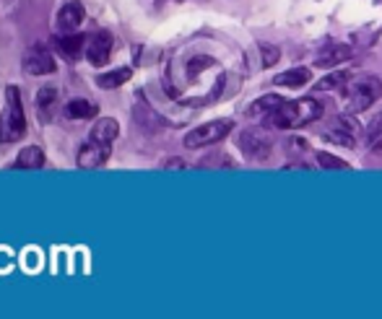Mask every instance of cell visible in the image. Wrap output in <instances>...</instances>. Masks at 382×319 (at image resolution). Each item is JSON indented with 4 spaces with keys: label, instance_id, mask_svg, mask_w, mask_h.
Returning <instances> with one entry per match:
<instances>
[{
    "label": "cell",
    "instance_id": "6da1fadb",
    "mask_svg": "<svg viewBox=\"0 0 382 319\" xmlns=\"http://www.w3.org/2000/svg\"><path fill=\"white\" fill-rule=\"evenodd\" d=\"M323 117V104L318 99H296V101H283L281 106H276L273 112L268 114V125L276 130H296L304 125H312Z\"/></svg>",
    "mask_w": 382,
    "mask_h": 319
},
{
    "label": "cell",
    "instance_id": "7a4b0ae2",
    "mask_svg": "<svg viewBox=\"0 0 382 319\" xmlns=\"http://www.w3.org/2000/svg\"><path fill=\"white\" fill-rule=\"evenodd\" d=\"M26 135V114L16 86L6 88V109L0 114V143H16Z\"/></svg>",
    "mask_w": 382,
    "mask_h": 319
},
{
    "label": "cell",
    "instance_id": "3957f363",
    "mask_svg": "<svg viewBox=\"0 0 382 319\" xmlns=\"http://www.w3.org/2000/svg\"><path fill=\"white\" fill-rule=\"evenodd\" d=\"M380 99H382V81L375 79V76H364L356 83L346 86V101L343 104H346L348 114H359Z\"/></svg>",
    "mask_w": 382,
    "mask_h": 319
},
{
    "label": "cell",
    "instance_id": "277c9868",
    "mask_svg": "<svg viewBox=\"0 0 382 319\" xmlns=\"http://www.w3.org/2000/svg\"><path fill=\"white\" fill-rule=\"evenodd\" d=\"M231 128H234L231 120H213L206 122V125H198L185 135V148H206V146L221 143L231 133Z\"/></svg>",
    "mask_w": 382,
    "mask_h": 319
},
{
    "label": "cell",
    "instance_id": "5b68a950",
    "mask_svg": "<svg viewBox=\"0 0 382 319\" xmlns=\"http://www.w3.org/2000/svg\"><path fill=\"white\" fill-rule=\"evenodd\" d=\"M239 151H242V156L250 158V161H268L271 153H273V146H271V141H268L263 133H258V130H242V133H239Z\"/></svg>",
    "mask_w": 382,
    "mask_h": 319
},
{
    "label": "cell",
    "instance_id": "8992f818",
    "mask_svg": "<svg viewBox=\"0 0 382 319\" xmlns=\"http://www.w3.org/2000/svg\"><path fill=\"white\" fill-rule=\"evenodd\" d=\"M112 50H115V39H112L107 29L94 31L86 39V60L91 65H107L109 57H112Z\"/></svg>",
    "mask_w": 382,
    "mask_h": 319
},
{
    "label": "cell",
    "instance_id": "52a82bcc",
    "mask_svg": "<svg viewBox=\"0 0 382 319\" xmlns=\"http://www.w3.org/2000/svg\"><path fill=\"white\" fill-rule=\"evenodd\" d=\"M24 73H29V76H50V73L58 71V63H55V57H52L50 50H44V47H31V50L24 52Z\"/></svg>",
    "mask_w": 382,
    "mask_h": 319
},
{
    "label": "cell",
    "instance_id": "ba28073f",
    "mask_svg": "<svg viewBox=\"0 0 382 319\" xmlns=\"http://www.w3.org/2000/svg\"><path fill=\"white\" fill-rule=\"evenodd\" d=\"M84 19H86V8H84V3H79V0H68V3L58 11V16H55V29H58L60 34H71V31H79Z\"/></svg>",
    "mask_w": 382,
    "mask_h": 319
},
{
    "label": "cell",
    "instance_id": "9c48e42d",
    "mask_svg": "<svg viewBox=\"0 0 382 319\" xmlns=\"http://www.w3.org/2000/svg\"><path fill=\"white\" fill-rule=\"evenodd\" d=\"M107 158H109V143H99L89 138V143L81 146L76 161H79L81 169H99L101 163H107Z\"/></svg>",
    "mask_w": 382,
    "mask_h": 319
},
{
    "label": "cell",
    "instance_id": "30bf717a",
    "mask_svg": "<svg viewBox=\"0 0 382 319\" xmlns=\"http://www.w3.org/2000/svg\"><path fill=\"white\" fill-rule=\"evenodd\" d=\"M351 55H353V50L348 47V44H328V47L318 55L315 65H318V68H333V65L346 63Z\"/></svg>",
    "mask_w": 382,
    "mask_h": 319
},
{
    "label": "cell",
    "instance_id": "8fae6325",
    "mask_svg": "<svg viewBox=\"0 0 382 319\" xmlns=\"http://www.w3.org/2000/svg\"><path fill=\"white\" fill-rule=\"evenodd\" d=\"M117 135H120V125H117V120H112V117H99V120L91 125V130H89V138H91V141L109 143V146L117 141Z\"/></svg>",
    "mask_w": 382,
    "mask_h": 319
},
{
    "label": "cell",
    "instance_id": "7c38bea8",
    "mask_svg": "<svg viewBox=\"0 0 382 319\" xmlns=\"http://www.w3.org/2000/svg\"><path fill=\"white\" fill-rule=\"evenodd\" d=\"M86 39L89 36L79 34V31H71V34H63L58 39V50L63 52L68 60H79L81 55H86Z\"/></svg>",
    "mask_w": 382,
    "mask_h": 319
},
{
    "label": "cell",
    "instance_id": "4fadbf2b",
    "mask_svg": "<svg viewBox=\"0 0 382 319\" xmlns=\"http://www.w3.org/2000/svg\"><path fill=\"white\" fill-rule=\"evenodd\" d=\"M312 81L310 68H288V71L278 73L273 79V86H283V88H302Z\"/></svg>",
    "mask_w": 382,
    "mask_h": 319
},
{
    "label": "cell",
    "instance_id": "5bb4252c",
    "mask_svg": "<svg viewBox=\"0 0 382 319\" xmlns=\"http://www.w3.org/2000/svg\"><path fill=\"white\" fill-rule=\"evenodd\" d=\"M58 99H60V93L55 86H42V88L36 91V109L42 112L44 120H50L52 112L58 109Z\"/></svg>",
    "mask_w": 382,
    "mask_h": 319
},
{
    "label": "cell",
    "instance_id": "9a60e30c",
    "mask_svg": "<svg viewBox=\"0 0 382 319\" xmlns=\"http://www.w3.org/2000/svg\"><path fill=\"white\" fill-rule=\"evenodd\" d=\"M63 112L68 120H89V117H96L99 106L91 104L89 99H71L68 104H65Z\"/></svg>",
    "mask_w": 382,
    "mask_h": 319
},
{
    "label": "cell",
    "instance_id": "2e32d148",
    "mask_svg": "<svg viewBox=\"0 0 382 319\" xmlns=\"http://www.w3.org/2000/svg\"><path fill=\"white\" fill-rule=\"evenodd\" d=\"M14 166L16 169H42L44 151L39 148V146H26V148H21V153H19Z\"/></svg>",
    "mask_w": 382,
    "mask_h": 319
},
{
    "label": "cell",
    "instance_id": "e0dca14e",
    "mask_svg": "<svg viewBox=\"0 0 382 319\" xmlns=\"http://www.w3.org/2000/svg\"><path fill=\"white\" fill-rule=\"evenodd\" d=\"M133 71L130 68H117V71H109V73H99L96 76V86L104 88V91H112V88H120L123 83H128Z\"/></svg>",
    "mask_w": 382,
    "mask_h": 319
},
{
    "label": "cell",
    "instance_id": "ac0fdd59",
    "mask_svg": "<svg viewBox=\"0 0 382 319\" xmlns=\"http://www.w3.org/2000/svg\"><path fill=\"white\" fill-rule=\"evenodd\" d=\"M281 104H283V99L278 93H268V96L255 99L253 104H250V109H247V114H250V117H255V114H271L276 106H281Z\"/></svg>",
    "mask_w": 382,
    "mask_h": 319
},
{
    "label": "cell",
    "instance_id": "d6986e66",
    "mask_svg": "<svg viewBox=\"0 0 382 319\" xmlns=\"http://www.w3.org/2000/svg\"><path fill=\"white\" fill-rule=\"evenodd\" d=\"M216 60L213 57H208V55H198V57H193L188 63V76L190 79H198L203 71H211V68H216Z\"/></svg>",
    "mask_w": 382,
    "mask_h": 319
},
{
    "label": "cell",
    "instance_id": "ffe728a7",
    "mask_svg": "<svg viewBox=\"0 0 382 319\" xmlns=\"http://www.w3.org/2000/svg\"><path fill=\"white\" fill-rule=\"evenodd\" d=\"M323 141L325 143H333V146H343V148H353V135L343 128H336V130H328L323 133Z\"/></svg>",
    "mask_w": 382,
    "mask_h": 319
},
{
    "label": "cell",
    "instance_id": "44dd1931",
    "mask_svg": "<svg viewBox=\"0 0 382 319\" xmlns=\"http://www.w3.org/2000/svg\"><path fill=\"white\" fill-rule=\"evenodd\" d=\"M318 163L323 166V169H338V171L351 169V166H348V161H343V158H338V156H333V153H328V151H320Z\"/></svg>",
    "mask_w": 382,
    "mask_h": 319
},
{
    "label": "cell",
    "instance_id": "7402d4cb",
    "mask_svg": "<svg viewBox=\"0 0 382 319\" xmlns=\"http://www.w3.org/2000/svg\"><path fill=\"white\" fill-rule=\"evenodd\" d=\"M367 143H369V148H380V146H382V112L377 114L375 120L369 122V128H367Z\"/></svg>",
    "mask_w": 382,
    "mask_h": 319
},
{
    "label": "cell",
    "instance_id": "603a6c76",
    "mask_svg": "<svg viewBox=\"0 0 382 319\" xmlns=\"http://www.w3.org/2000/svg\"><path fill=\"white\" fill-rule=\"evenodd\" d=\"M346 81H348V73L346 71L331 73V76H325L323 81H318V88H320V91H328V88H338V86H346Z\"/></svg>",
    "mask_w": 382,
    "mask_h": 319
},
{
    "label": "cell",
    "instance_id": "cb8c5ba5",
    "mask_svg": "<svg viewBox=\"0 0 382 319\" xmlns=\"http://www.w3.org/2000/svg\"><path fill=\"white\" fill-rule=\"evenodd\" d=\"M260 55H263V68H271V65L278 63V57H281V50H278V47H273V44L260 42Z\"/></svg>",
    "mask_w": 382,
    "mask_h": 319
},
{
    "label": "cell",
    "instance_id": "d4e9b609",
    "mask_svg": "<svg viewBox=\"0 0 382 319\" xmlns=\"http://www.w3.org/2000/svg\"><path fill=\"white\" fill-rule=\"evenodd\" d=\"M286 146H288V153H304L307 151V141H302V138H291Z\"/></svg>",
    "mask_w": 382,
    "mask_h": 319
},
{
    "label": "cell",
    "instance_id": "484cf974",
    "mask_svg": "<svg viewBox=\"0 0 382 319\" xmlns=\"http://www.w3.org/2000/svg\"><path fill=\"white\" fill-rule=\"evenodd\" d=\"M164 169H185V161H182V158H169V161L164 163Z\"/></svg>",
    "mask_w": 382,
    "mask_h": 319
}]
</instances>
